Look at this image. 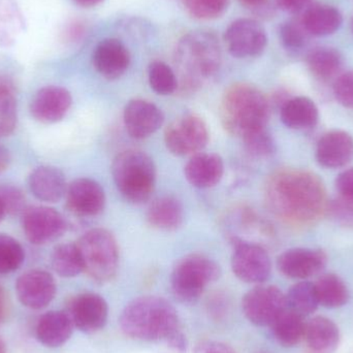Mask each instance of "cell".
<instances>
[{"label": "cell", "mask_w": 353, "mask_h": 353, "mask_svg": "<svg viewBox=\"0 0 353 353\" xmlns=\"http://www.w3.org/2000/svg\"><path fill=\"white\" fill-rule=\"evenodd\" d=\"M84 271L95 281H110L117 274L119 250L115 236L103 228H94L77 243Z\"/></svg>", "instance_id": "6"}, {"label": "cell", "mask_w": 353, "mask_h": 353, "mask_svg": "<svg viewBox=\"0 0 353 353\" xmlns=\"http://www.w3.org/2000/svg\"><path fill=\"white\" fill-rule=\"evenodd\" d=\"M240 1L241 3L244 4V6L255 8V6H261L265 0H240Z\"/></svg>", "instance_id": "49"}, {"label": "cell", "mask_w": 353, "mask_h": 353, "mask_svg": "<svg viewBox=\"0 0 353 353\" xmlns=\"http://www.w3.org/2000/svg\"><path fill=\"white\" fill-rule=\"evenodd\" d=\"M0 353H6V346L4 342L0 339Z\"/></svg>", "instance_id": "51"}, {"label": "cell", "mask_w": 353, "mask_h": 353, "mask_svg": "<svg viewBox=\"0 0 353 353\" xmlns=\"http://www.w3.org/2000/svg\"><path fill=\"white\" fill-rule=\"evenodd\" d=\"M184 219L182 203L175 196L165 195L151 203L147 211L149 224L157 230H175L180 228Z\"/></svg>", "instance_id": "25"}, {"label": "cell", "mask_w": 353, "mask_h": 353, "mask_svg": "<svg viewBox=\"0 0 353 353\" xmlns=\"http://www.w3.org/2000/svg\"><path fill=\"white\" fill-rule=\"evenodd\" d=\"M186 10L197 19L217 18L228 8V0H183Z\"/></svg>", "instance_id": "37"}, {"label": "cell", "mask_w": 353, "mask_h": 353, "mask_svg": "<svg viewBox=\"0 0 353 353\" xmlns=\"http://www.w3.org/2000/svg\"><path fill=\"white\" fill-rule=\"evenodd\" d=\"M29 187L37 199L48 203L60 201L68 190L63 173L52 167L34 170L29 176Z\"/></svg>", "instance_id": "23"}, {"label": "cell", "mask_w": 353, "mask_h": 353, "mask_svg": "<svg viewBox=\"0 0 353 353\" xmlns=\"http://www.w3.org/2000/svg\"><path fill=\"white\" fill-rule=\"evenodd\" d=\"M265 29L256 21L240 19L232 23L225 33L228 51L238 58L259 55L267 46Z\"/></svg>", "instance_id": "12"}, {"label": "cell", "mask_w": 353, "mask_h": 353, "mask_svg": "<svg viewBox=\"0 0 353 353\" xmlns=\"http://www.w3.org/2000/svg\"><path fill=\"white\" fill-rule=\"evenodd\" d=\"M151 88L159 95H169L178 88L175 72L165 62L155 61L149 68Z\"/></svg>", "instance_id": "35"}, {"label": "cell", "mask_w": 353, "mask_h": 353, "mask_svg": "<svg viewBox=\"0 0 353 353\" xmlns=\"http://www.w3.org/2000/svg\"><path fill=\"white\" fill-rule=\"evenodd\" d=\"M8 312V300H6V292L3 288L0 286V323L6 319Z\"/></svg>", "instance_id": "46"}, {"label": "cell", "mask_w": 353, "mask_h": 353, "mask_svg": "<svg viewBox=\"0 0 353 353\" xmlns=\"http://www.w3.org/2000/svg\"><path fill=\"white\" fill-rule=\"evenodd\" d=\"M167 341L169 342L172 347L176 348L178 350H183L186 347V339H185L184 335L180 331L176 332Z\"/></svg>", "instance_id": "45"}, {"label": "cell", "mask_w": 353, "mask_h": 353, "mask_svg": "<svg viewBox=\"0 0 353 353\" xmlns=\"http://www.w3.org/2000/svg\"><path fill=\"white\" fill-rule=\"evenodd\" d=\"M68 313L74 327L84 333H94L107 323L109 307L103 296L86 292L72 301Z\"/></svg>", "instance_id": "14"}, {"label": "cell", "mask_w": 353, "mask_h": 353, "mask_svg": "<svg viewBox=\"0 0 353 353\" xmlns=\"http://www.w3.org/2000/svg\"><path fill=\"white\" fill-rule=\"evenodd\" d=\"M119 323L128 337L140 341L168 340L179 331L175 308L165 299L154 296L132 301L122 312Z\"/></svg>", "instance_id": "2"}, {"label": "cell", "mask_w": 353, "mask_h": 353, "mask_svg": "<svg viewBox=\"0 0 353 353\" xmlns=\"http://www.w3.org/2000/svg\"><path fill=\"white\" fill-rule=\"evenodd\" d=\"M123 118L128 134L136 140L152 136L165 121L161 110L144 99L130 101L124 109Z\"/></svg>", "instance_id": "15"}, {"label": "cell", "mask_w": 353, "mask_h": 353, "mask_svg": "<svg viewBox=\"0 0 353 353\" xmlns=\"http://www.w3.org/2000/svg\"><path fill=\"white\" fill-rule=\"evenodd\" d=\"M6 215V210H4L3 205H2L1 201H0V222H1V220L3 219Z\"/></svg>", "instance_id": "50"}, {"label": "cell", "mask_w": 353, "mask_h": 353, "mask_svg": "<svg viewBox=\"0 0 353 353\" xmlns=\"http://www.w3.org/2000/svg\"><path fill=\"white\" fill-rule=\"evenodd\" d=\"M209 142V130L199 116L185 115L172 122L165 132V143L176 157L201 152Z\"/></svg>", "instance_id": "8"}, {"label": "cell", "mask_w": 353, "mask_h": 353, "mask_svg": "<svg viewBox=\"0 0 353 353\" xmlns=\"http://www.w3.org/2000/svg\"><path fill=\"white\" fill-rule=\"evenodd\" d=\"M79 6H84V8H91V6H97L101 3L103 0H74Z\"/></svg>", "instance_id": "48"}, {"label": "cell", "mask_w": 353, "mask_h": 353, "mask_svg": "<svg viewBox=\"0 0 353 353\" xmlns=\"http://www.w3.org/2000/svg\"><path fill=\"white\" fill-rule=\"evenodd\" d=\"M336 187L342 199L353 203V169L340 174L336 180Z\"/></svg>", "instance_id": "42"}, {"label": "cell", "mask_w": 353, "mask_h": 353, "mask_svg": "<svg viewBox=\"0 0 353 353\" xmlns=\"http://www.w3.org/2000/svg\"><path fill=\"white\" fill-rule=\"evenodd\" d=\"M242 139L245 148L252 157L265 159L275 152V143L265 128L249 132Z\"/></svg>", "instance_id": "36"}, {"label": "cell", "mask_w": 353, "mask_h": 353, "mask_svg": "<svg viewBox=\"0 0 353 353\" xmlns=\"http://www.w3.org/2000/svg\"><path fill=\"white\" fill-rule=\"evenodd\" d=\"M8 161H10V157H8V151L0 145V173H2L8 168Z\"/></svg>", "instance_id": "47"}, {"label": "cell", "mask_w": 353, "mask_h": 353, "mask_svg": "<svg viewBox=\"0 0 353 353\" xmlns=\"http://www.w3.org/2000/svg\"><path fill=\"white\" fill-rule=\"evenodd\" d=\"M232 269L234 275L242 281L261 284L271 276V259L261 245L239 242L232 254Z\"/></svg>", "instance_id": "11"}, {"label": "cell", "mask_w": 353, "mask_h": 353, "mask_svg": "<svg viewBox=\"0 0 353 353\" xmlns=\"http://www.w3.org/2000/svg\"><path fill=\"white\" fill-rule=\"evenodd\" d=\"M243 312L257 327H271L288 308L283 292L273 285H259L249 290L242 302Z\"/></svg>", "instance_id": "9"}, {"label": "cell", "mask_w": 353, "mask_h": 353, "mask_svg": "<svg viewBox=\"0 0 353 353\" xmlns=\"http://www.w3.org/2000/svg\"><path fill=\"white\" fill-rule=\"evenodd\" d=\"M130 63V52L118 39H103L93 53V64L97 72L110 80L120 78Z\"/></svg>", "instance_id": "19"}, {"label": "cell", "mask_w": 353, "mask_h": 353, "mask_svg": "<svg viewBox=\"0 0 353 353\" xmlns=\"http://www.w3.org/2000/svg\"><path fill=\"white\" fill-rule=\"evenodd\" d=\"M72 103V95L65 88L48 86L37 91L31 101L30 112L43 123H55L63 119Z\"/></svg>", "instance_id": "18"}, {"label": "cell", "mask_w": 353, "mask_h": 353, "mask_svg": "<svg viewBox=\"0 0 353 353\" xmlns=\"http://www.w3.org/2000/svg\"><path fill=\"white\" fill-rule=\"evenodd\" d=\"M334 93L342 105L353 109V70L341 74L336 80Z\"/></svg>", "instance_id": "40"}, {"label": "cell", "mask_w": 353, "mask_h": 353, "mask_svg": "<svg viewBox=\"0 0 353 353\" xmlns=\"http://www.w3.org/2000/svg\"><path fill=\"white\" fill-rule=\"evenodd\" d=\"M25 253L18 241L0 234V274H10L18 270L24 261Z\"/></svg>", "instance_id": "34"}, {"label": "cell", "mask_w": 353, "mask_h": 353, "mask_svg": "<svg viewBox=\"0 0 353 353\" xmlns=\"http://www.w3.org/2000/svg\"><path fill=\"white\" fill-rule=\"evenodd\" d=\"M281 120L292 130H307L317 123L319 110L310 99L294 97L282 105Z\"/></svg>", "instance_id": "27"}, {"label": "cell", "mask_w": 353, "mask_h": 353, "mask_svg": "<svg viewBox=\"0 0 353 353\" xmlns=\"http://www.w3.org/2000/svg\"><path fill=\"white\" fill-rule=\"evenodd\" d=\"M112 175L126 201L143 203L152 195L157 169L151 157L140 150H126L114 159Z\"/></svg>", "instance_id": "4"}, {"label": "cell", "mask_w": 353, "mask_h": 353, "mask_svg": "<svg viewBox=\"0 0 353 353\" xmlns=\"http://www.w3.org/2000/svg\"><path fill=\"white\" fill-rule=\"evenodd\" d=\"M65 194L68 207L76 215L92 217L101 214L105 208V191L92 179H77L70 183Z\"/></svg>", "instance_id": "16"}, {"label": "cell", "mask_w": 353, "mask_h": 353, "mask_svg": "<svg viewBox=\"0 0 353 353\" xmlns=\"http://www.w3.org/2000/svg\"><path fill=\"white\" fill-rule=\"evenodd\" d=\"M55 279L43 270H32L19 277L16 283L17 296L23 306L32 310L46 308L55 298Z\"/></svg>", "instance_id": "13"}, {"label": "cell", "mask_w": 353, "mask_h": 353, "mask_svg": "<svg viewBox=\"0 0 353 353\" xmlns=\"http://www.w3.org/2000/svg\"><path fill=\"white\" fill-rule=\"evenodd\" d=\"M176 60L190 82L211 77L220 65L221 53L214 35L194 32L185 37L176 49Z\"/></svg>", "instance_id": "7"}, {"label": "cell", "mask_w": 353, "mask_h": 353, "mask_svg": "<svg viewBox=\"0 0 353 353\" xmlns=\"http://www.w3.org/2000/svg\"><path fill=\"white\" fill-rule=\"evenodd\" d=\"M327 255L323 251L307 248L290 249L278 257L279 271L290 279L305 280L323 271Z\"/></svg>", "instance_id": "17"}, {"label": "cell", "mask_w": 353, "mask_h": 353, "mask_svg": "<svg viewBox=\"0 0 353 353\" xmlns=\"http://www.w3.org/2000/svg\"><path fill=\"white\" fill-rule=\"evenodd\" d=\"M223 173V161L214 153L199 152L193 155L184 169L187 181L199 189L215 186L221 180Z\"/></svg>", "instance_id": "21"}, {"label": "cell", "mask_w": 353, "mask_h": 353, "mask_svg": "<svg viewBox=\"0 0 353 353\" xmlns=\"http://www.w3.org/2000/svg\"><path fill=\"white\" fill-rule=\"evenodd\" d=\"M304 339L313 352L331 353L339 345V327L327 317H313L305 325Z\"/></svg>", "instance_id": "24"}, {"label": "cell", "mask_w": 353, "mask_h": 353, "mask_svg": "<svg viewBox=\"0 0 353 353\" xmlns=\"http://www.w3.org/2000/svg\"><path fill=\"white\" fill-rule=\"evenodd\" d=\"M0 201L6 214H17L24 211L25 196L20 189L10 185L0 186Z\"/></svg>", "instance_id": "39"}, {"label": "cell", "mask_w": 353, "mask_h": 353, "mask_svg": "<svg viewBox=\"0 0 353 353\" xmlns=\"http://www.w3.org/2000/svg\"><path fill=\"white\" fill-rule=\"evenodd\" d=\"M301 22L309 34L325 37L333 34L341 27L343 18L334 6L316 4L307 8Z\"/></svg>", "instance_id": "26"}, {"label": "cell", "mask_w": 353, "mask_h": 353, "mask_svg": "<svg viewBox=\"0 0 353 353\" xmlns=\"http://www.w3.org/2000/svg\"><path fill=\"white\" fill-rule=\"evenodd\" d=\"M267 97L255 87L236 84L228 89L220 105V117L224 128L236 136L263 130L269 120Z\"/></svg>", "instance_id": "3"}, {"label": "cell", "mask_w": 353, "mask_h": 353, "mask_svg": "<svg viewBox=\"0 0 353 353\" xmlns=\"http://www.w3.org/2000/svg\"><path fill=\"white\" fill-rule=\"evenodd\" d=\"M285 299L288 309L302 317L312 314L319 306L314 284L308 281H301L292 286Z\"/></svg>", "instance_id": "31"}, {"label": "cell", "mask_w": 353, "mask_h": 353, "mask_svg": "<svg viewBox=\"0 0 353 353\" xmlns=\"http://www.w3.org/2000/svg\"><path fill=\"white\" fill-rule=\"evenodd\" d=\"M193 353H236L230 346L217 341H203L197 344Z\"/></svg>", "instance_id": "43"}, {"label": "cell", "mask_w": 353, "mask_h": 353, "mask_svg": "<svg viewBox=\"0 0 353 353\" xmlns=\"http://www.w3.org/2000/svg\"><path fill=\"white\" fill-rule=\"evenodd\" d=\"M309 35L310 34L307 32L302 22H296V21L284 23L280 29L282 43L285 49L290 51L296 52L302 50L307 45Z\"/></svg>", "instance_id": "38"}, {"label": "cell", "mask_w": 353, "mask_h": 353, "mask_svg": "<svg viewBox=\"0 0 353 353\" xmlns=\"http://www.w3.org/2000/svg\"><path fill=\"white\" fill-rule=\"evenodd\" d=\"M352 33H353V20H352Z\"/></svg>", "instance_id": "52"}, {"label": "cell", "mask_w": 353, "mask_h": 353, "mask_svg": "<svg viewBox=\"0 0 353 353\" xmlns=\"http://www.w3.org/2000/svg\"><path fill=\"white\" fill-rule=\"evenodd\" d=\"M221 270L217 263L201 254H190L178 261L171 276L174 296L183 304L196 302L205 288L219 279Z\"/></svg>", "instance_id": "5"}, {"label": "cell", "mask_w": 353, "mask_h": 353, "mask_svg": "<svg viewBox=\"0 0 353 353\" xmlns=\"http://www.w3.org/2000/svg\"><path fill=\"white\" fill-rule=\"evenodd\" d=\"M311 72L321 80H329L335 77L343 65V58L333 48H317L307 58Z\"/></svg>", "instance_id": "30"}, {"label": "cell", "mask_w": 353, "mask_h": 353, "mask_svg": "<svg viewBox=\"0 0 353 353\" xmlns=\"http://www.w3.org/2000/svg\"><path fill=\"white\" fill-rule=\"evenodd\" d=\"M17 101L10 85L0 82V137L12 134L17 124Z\"/></svg>", "instance_id": "33"}, {"label": "cell", "mask_w": 353, "mask_h": 353, "mask_svg": "<svg viewBox=\"0 0 353 353\" xmlns=\"http://www.w3.org/2000/svg\"><path fill=\"white\" fill-rule=\"evenodd\" d=\"M52 265L54 271L64 278L76 277L84 271L78 246L72 243L59 245L54 249Z\"/></svg>", "instance_id": "32"}, {"label": "cell", "mask_w": 353, "mask_h": 353, "mask_svg": "<svg viewBox=\"0 0 353 353\" xmlns=\"http://www.w3.org/2000/svg\"><path fill=\"white\" fill-rule=\"evenodd\" d=\"M267 203L272 211L286 221L304 223L319 217L325 207L321 181L303 171H281L268 181Z\"/></svg>", "instance_id": "1"}, {"label": "cell", "mask_w": 353, "mask_h": 353, "mask_svg": "<svg viewBox=\"0 0 353 353\" xmlns=\"http://www.w3.org/2000/svg\"><path fill=\"white\" fill-rule=\"evenodd\" d=\"M277 6L284 12L296 14L310 4L311 0H276Z\"/></svg>", "instance_id": "44"}, {"label": "cell", "mask_w": 353, "mask_h": 353, "mask_svg": "<svg viewBox=\"0 0 353 353\" xmlns=\"http://www.w3.org/2000/svg\"><path fill=\"white\" fill-rule=\"evenodd\" d=\"M304 317L286 308L271 325L272 333L278 343L284 347L298 345L305 335Z\"/></svg>", "instance_id": "28"}, {"label": "cell", "mask_w": 353, "mask_h": 353, "mask_svg": "<svg viewBox=\"0 0 353 353\" xmlns=\"http://www.w3.org/2000/svg\"><path fill=\"white\" fill-rule=\"evenodd\" d=\"M353 159V139L341 130L329 132L319 140L316 159L319 165L337 169L350 163Z\"/></svg>", "instance_id": "20"}, {"label": "cell", "mask_w": 353, "mask_h": 353, "mask_svg": "<svg viewBox=\"0 0 353 353\" xmlns=\"http://www.w3.org/2000/svg\"><path fill=\"white\" fill-rule=\"evenodd\" d=\"M331 211L334 216L340 221L346 222V223H353V203L346 201V199L340 197L339 201H335L332 203Z\"/></svg>", "instance_id": "41"}, {"label": "cell", "mask_w": 353, "mask_h": 353, "mask_svg": "<svg viewBox=\"0 0 353 353\" xmlns=\"http://www.w3.org/2000/svg\"><path fill=\"white\" fill-rule=\"evenodd\" d=\"M22 226L32 244L46 245L58 240L66 230L63 216L49 207L33 205L23 211Z\"/></svg>", "instance_id": "10"}, {"label": "cell", "mask_w": 353, "mask_h": 353, "mask_svg": "<svg viewBox=\"0 0 353 353\" xmlns=\"http://www.w3.org/2000/svg\"><path fill=\"white\" fill-rule=\"evenodd\" d=\"M319 305L327 309L345 306L350 301V290L343 280L335 274H325L314 283Z\"/></svg>", "instance_id": "29"}, {"label": "cell", "mask_w": 353, "mask_h": 353, "mask_svg": "<svg viewBox=\"0 0 353 353\" xmlns=\"http://www.w3.org/2000/svg\"><path fill=\"white\" fill-rule=\"evenodd\" d=\"M70 314L64 311H51L39 319L35 329L37 340L50 348L63 345L74 331Z\"/></svg>", "instance_id": "22"}]
</instances>
